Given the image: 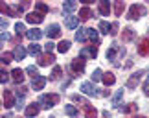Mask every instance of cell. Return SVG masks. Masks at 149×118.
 Here are the masks:
<instances>
[{
    "mask_svg": "<svg viewBox=\"0 0 149 118\" xmlns=\"http://www.w3.org/2000/svg\"><path fill=\"white\" fill-rule=\"evenodd\" d=\"M59 94H42L41 100H39V103H41V107L44 109H50V107H54V105L59 103Z\"/></svg>",
    "mask_w": 149,
    "mask_h": 118,
    "instance_id": "cell-1",
    "label": "cell"
},
{
    "mask_svg": "<svg viewBox=\"0 0 149 118\" xmlns=\"http://www.w3.org/2000/svg\"><path fill=\"white\" fill-rule=\"evenodd\" d=\"M123 54H125V48L118 46V44H111L107 50V59L112 61L114 65H118V55H123Z\"/></svg>",
    "mask_w": 149,
    "mask_h": 118,
    "instance_id": "cell-2",
    "label": "cell"
},
{
    "mask_svg": "<svg viewBox=\"0 0 149 118\" xmlns=\"http://www.w3.org/2000/svg\"><path fill=\"white\" fill-rule=\"evenodd\" d=\"M146 15V8L144 6H138V4H133L129 8V13H127V19L129 20H138Z\"/></svg>",
    "mask_w": 149,
    "mask_h": 118,
    "instance_id": "cell-3",
    "label": "cell"
},
{
    "mask_svg": "<svg viewBox=\"0 0 149 118\" xmlns=\"http://www.w3.org/2000/svg\"><path fill=\"white\" fill-rule=\"evenodd\" d=\"M81 91H83V94H87V96H103L100 92V89H96L92 83H88V81L81 83Z\"/></svg>",
    "mask_w": 149,
    "mask_h": 118,
    "instance_id": "cell-4",
    "label": "cell"
},
{
    "mask_svg": "<svg viewBox=\"0 0 149 118\" xmlns=\"http://www.w3.org/2000/svg\"><path fill=\"white\" fill-rule=\"evenodd\" d=\"M136 50H138L140 55H144V57H147L149 55V37H144L138 41V46H136Z\"/></svg>",
    "mask_w": 149,
    "mask_h": 118,
    "instance_id": "cell-5",
    "label": "cell"
},
{
    "mask_svg": "<svg viewBox=\"0 0 149 118\" xmlns=\"http://www.w3.org/2000/svg\"><path fill=\"white\" fill-rule=\"evenodd\" d=\"M79 57L81 59H85V57H98V48L96 46H85L81 52H79Z\"/></svg>",
    "mask_w": 149,
    "mask_h": 118,
    "instance_id": "cell-6",
    "label": "cell"
},
{
    "mask_svg": "<svg viewBox=\"0 0 149 118\" xmlns=\"http://www.w3.org/2000/svg\"><path fill=\"white\" fill-rule=\"evenodd\" d=\"M70 68L76 72V74H83V72H85V61H83L81 57H76V59L70 63Z\"/></svg>",
    "mask_w": 149,
    "mask_h": 118,
    "instance_id": "cell-7",
    "label": "cell"
},
{
    "mask_svg": "<svg viewBox=\"0 0 149 118\" xmlns=\"http://www.w3.org/2000/svg\"><path fill=\"white\" fill-rule=\"evenodd\" d=\"M142 76H144V70H138V72H134L133 76L127 80V89H134L136 85H138V81L142 80Z\"/></svg>",
    "mask_w": 149,
    "mask_h": 118,
    "instance_id": "cell-8",
    "label": "cell"
},
{
    "mask_svg": "<svg viewBox=\"0 0 149 118\" xmlns=\"http://www.w3.org/2000/svg\"><path fill=\"white\" fill-rule=\"evenodd\" d=\"M39 111H41V103H35V102H33L30 105H26V111H24V113H26L28 118H33V116L39 115Z\"/></svg>",
    "mask_w": 149,
    "mask_h": 118,
    "instance_id": "cell-9",
    "label": "cell"
},
{
    "mask_svg": "<svg viewBox=\"0 0 149 118\" xmlns=\"http://www.w3.org/2000/svg\"><path fill=\"white\" fill-rule=\"evenodd\" d=\"M2 102H4V107L6 109H11L13 107V94H11V91H8V89H6V91L2 92Z\"/></svg>",
    "mask_w": 149,
    "mask_h": 118,
    "instance_id": "cell-10",
    "label": "cell"
},
{
    "mask_svg": "<svg viewBox=\"0 0 149 118\" xmlns=\"http://www.w3.org/2000/svg\"><path fill=\"white\" fill-rule=\"evenodd\" d=\"M26 20L30 22V24H41V22L44 20V15L37 13V11H33V13H28V15H26Z\"/></svg>",
    "mask_w": 149,
    "mask_h": 118,
    "instance_id": "cell-11",
    "label": "cell"
},
{
    "mask_svg": "<svg viewBox=\"0 0 149 118\" xmlns=\"http://www.w3.org/2000/svg\"><path fill=\"white\" fill-rule=\"evenodd\" d=\"M46 35H48V39H57V37H61V26H59V24H52V26H48Z\"/></svg>",
    "mask_w": 149,
    "mask_h": 118,
    "instance_id": "cell-12",
    "label": "cell"
},
{
    "mask_svg": "<svg viewBox=\"0 0 149 118\" xmlns=\"http://www.w3.org/2000/svg\"><path fill=\"white\" fill-rule=\"evenodd\" d=\"M26 37H28V39H30V41H33V43H37V41H39V39H41V37H42V31H41V30H39V28H31V30H30V31H26Z\"/></svg>",
    "mask_w": 149,
    "mask_h": 118,
    "instance_id": "cell-13",
    "label": "cell"
},
{
    "mask_svg": "<svg viewBox=\"0 0 149 118\" xmlns=\"http://www.w3.org/2000/svg\"><path fill=\"white\" fill-rule=\"evenodd\" d=\"M55 61V55L54 54H44V55H39V65L41 66H48Z\"/></svg>",
    "mask_w": 149,
    "mask_h": 118,
    "instance_id": "cell-14",
    "label": "cell"
},
{
    "mask_svg": "<svg viewBox=\"0 0 149 118\" xmlns=\"http://www.w3.org/2000/svg\"><path fill=\"white\" fill-rule=\"evenodd\" d=\"M83 113H85V118H96V116H98L96 107H94V105H90V103L83 105Z\"/></svg>",
    "mask_w": 149,
    "mask_h": 118,
    "instance_id": "cell-15",
    "label": "cell"
},
{
    "mask_svg": "<svg viewBox=\"0 0 149 118\" xmlns=\"http://www.w3.org/2000/svg\"><path fill=\"white\" fill-rule=\"evenodd\" d=\"M44 85H46V78H44V76H39L37 80H33V83H31L33 91H42Z\"/></svg>",
    "mask_w": 149,
    "mask_h": 118,
    "instance_id": "cell-16",
    "label": "cell"
},
{
    "mask_svg": "<svg viewBox=\"0 0 149 118\" xmlns=\"http://www.w3.org/2000/svg\"><path fill=\"white\" fill-rule=\"evenodd\" d=\"M26 48L24 46H22V44H19V46H15V50H13V55H15V59L17 61H22V59H24L26 57Z\"/></svg>",
    "mask_w": 149,
    "mask_h": 118,
    "instance_id": "cell-17",
    "label": "cell"
},
{
    "mask_svg": "<svg viewBox=\"0 0 149 118\" xmlns=\"http://www.w3.org/2000/svg\"><path fill=\"white\" fill-rule=\"evenodd\" d=\"M87 39H88V41H92L94 44H98V43H100L98 30H94V28H87Z\"/></svg>",
    "mask_w": 149,
    "mask_h": 118,
    "instance_id": "cell-18",
    "label": "cell"
},
{
    "mask_svg": "<svg viewBox=\"0 0 149 118\" xmlns=\"http://www.w3.org/2000/svg\"><path fill=\"white\" fill-rule=\"evenodd\" d=\"M98 11L103 17H109V13H111V4L105 2V0H101V2L98 4Z\"/></svg>",
    "mask_w": 149,
    "mask_h": 118,
    "instance_id": "cell-19",
    "label": "cell"
},
{
    "mask_svg": "<svg viewBox=\"0 0 149 118\" xmlns=\"http://www.w3.org/2000/svg\"><path fill=\"white\" fill-rule=\"evenodd\" d=\"M92 15L94 13H92V9H90L88 6H83V8L79 9V19H81V20H88Z\"/></svg>",
    "mask_w": 149,
    "mask_h": 118,
    "instance_id": "cell-20",
    "label": "cell"
},
{
    "mask_svg": "<svg viewBox=\"0 0 149 118\" xmlns=\"http://www.w3.org/2000/svg\"><path fill=\"white\" fill-rule=\"evenodd\" d=\"M11 80H13L15 83H22V81H24V72H22L20 68L11 70Z\"/></svg>",
    "mask_w": 149,
    "mask_h": 118,
    "instance_id": "cell-21",
    "label": "cell"
},
{
    "mask_svg": "<svg viewBox=\"0 0 149 118\" xmlns=\"http://www.w3.org/2000/svg\"><path fill=\"white\" fill-rule=\"evenodd\" d=\"M77 22H79V17H74V15H68L66 17V28H70V30H76Z\"/></svg>",
    "mask_w": 149,
    "mask_h": 118,
    "instance_id": "cell-22",
    "label": "cell"
},
{
    "mask_svg": "<svg viewBox=\"0 0 149 118\" xmlns=\"http://www.w3.org/2000/svg\"><path fill=\"white\" fill-rule=\"evenodd\" d=\"M101 81L105 83L107 87H111V85H114V83H116V78H114L112 72H107V74H103V80H101Z\"/></svg>",
    "mask_w": 149,
    "mask_h": 118,
    "instance_id": "cell-23",
    "label": "cell"
},
{
    "mask_svg": "<svg viewBox=\"0 0 149 118\" xmlns=\"http://www.w3.org/2000/svg\"><path fill=\"white\" fill-rule=\"evenodd\" d=\"M100 31H101V33H105V35L112 33V24H109L107 20H101V22H100Z\"/></svg>",
    "mask_w": 149,
    "mask_h": 118,
    "instance_id": "cell-24",
    "label": "cell"
},
{
    "mask_svg": "<svg viewBox=\"0 0 149 118\" xmlns=\"http://www.w3.org/2000/svg\"><path fill=\"white\" fill-rule=\"evenodd\" d=\"M76 41L77 43H85L87 41V28H79L76 31Z\"/></svg>",
    "mask_w": 149,
    "mask_h": 118,
    "instance_id": "cell-25",
    "label": "cell"
},
{
    "mask_svg": "<svg viewBox=\"0 0 149 118\" xmlns=\"http://www.w3.org/2000/svg\"><path fill=\"white\" fill-rule=\"evenodd\" d=\"M77 8V4L74 2V0H68V2H65V6H63V11L65 13H72V11H76Z\"/></svg>",
    "mask_w": 149,
    "mask_h": 118,
    "instance_id": "cell-26",
    "label": "cell"
},
{
    "mask_svg": "<svg viewBox=\"0 0 149 118\" xmlns=\"http://www.w3.org/2000/svg\"><path fill=\"white\" fill-rule=\"evenodd\" d=\"M28 54H31V55H41V44L31 43L30 46H28Z\"/></svg>",
    "mask_w": 149,
    "mask_h": 118,
    "instance_id": "cell-27",
    "label": "cell"
},
{
    "mask_svg": "<svg viewBox=\"0 0 149 118\" xmlns=\"http://www.w3.org/2000/svg\"><path fill=\"white\" fill-rule=\"evenodd\" d=\"M136 35V31L133 30V28H125L123 30V41H133Z\"/></svg>",
    "mask_w": 149,
    "mask_h": 118,
    "instance_id": "cell-28",
    "label": "cell"
},
{
    "mask_svg": "<svg viewBox=\"0 0 149 118\" xmlns=\"http://www.w3.org/2000/svg\"><path fill=\"white\" fill-rule=\"evenodd\" d=\"M57 50H59L61 54L68 52V50H70V41H61L59 44H57Z\"/></svg>",
    "mask_w": 149,
    "mask_h": 118,
    "instance_id": "cell-29",
    "label": "cell"
},
{
    "mask_svg": "<svg viewBox=\"0 0 149 118\" xmlns=\"http://www.w3.org/2000/svg\"><path fill=\"white\" fill-rule=\"evenodd\" d=\"M123 9H125V2H114V13H116V17L122 15Z\"/></svg>",
    "mask_w": 149,
    "mask_h": 118,
    "instance_id": "cell-30",
    "label": "cell"
},
{
    "mask_svg": "<svg viewBox=\"0 0 149 118\" xmlns=\"http://www.w3.org/2000/svg\"><path fill=\"white\" fill-rule=\"evenodd\" d=\"M65 113H66L68 116H72V118H74V116H77V115H79V111L74 107V105H65Z\"/></svg>",
    "mask_w": 149,
    "mask_h": 118,
    "instance_id": "cell-31",
    "label": "cell"
},
{
    "mask_svg": "<svg viewBox=\"0 0 149 118\" xmlns=\"http://www.w3.org/2000/svg\"><path fill=\"white\" fill-rule=\"evenodd\" d=\"M122 109V113H134L136 109H138V105L136 103H127V105H123V107H120Z\"/></svg>",
    "mask_w": 149,
    "mask_h": 118,
    "instance_id": "cell-32",
    "label": "cell"
},
{
    "mask_svg": "<svg viewBox=\"0 0 149 118\" xmlns=\"http://www.w3.org/2000/svg\"><path fill=\"white\" fill-rule=\"evenodd\" d=\"M48 9H50V8H48L46 4H42V2H37V4H35V11H37V13H41V15H44Z\"/></svg>",
    "mask_w": 149,
    "mask_h": 118,
    "instance_id": "cell-33",
    "label": "cell"
},
{
    "mask_svg": "<svg viewBox=\"0 0 149 118\" xmlns=\"http://www.w3.org/2000/svg\"><path fill=\"white\" fill-rule=\"evenodd\" d=\"M61 78V66H54V70H52V74H50V80H59Z\"/></svg>",
    "mask_w": 149,
    "mask_h": 118,
    "instance_id": "cell-34",
    "label": "cell"
},
{
    "mask_svg": "<svg viewBox=\"0 0 149 118\" xmlns=\"http://www.w3.org/2000/svg\"><path fill=\"white\" fill-rule=\"evenodd\" d=\"M26 72H28V74H30V76L33 78V80H37V78L41 76V74H39V70H37V66H28Z\"/></svg>",
    "mask_w": 149,
    "mask_h": 118,
    "instance_id": "cell-35",
    "label": "cell"
},
{
    "mask_svg": "<svg viewBox=\"0 0 149 118\" xmlns=\"http://www.w3.org/2000/svg\"><path fill=\"white\" fill-rule=\"evenodd\" d=\"M123 98V89H122V91H118L116 94H114V96H112V105H118L120 103V100H122Z\"/></svg>",
    "mask_w": 149,
    "mask_h": 118,
    "instance_id": "cell-36",
    "label": "cell"
},
{
    "mask_svg": "<svg viewBox=\"0 0 149 118\" xmlns=\"http://www.w3.org/2000/svg\"><path fill=\"white\" fill-rule=\"evenodd\" d=\"M92 80H94V81H101V80H103V72H101V68H96V70L92 72Z\"/></svg>",
    "mask_w": 149,
    "mask_h": 118,
    "instance_id": "cell-37",
    "label": "cell"
},
{
    "mask_svg": "<svg viewBox=\"0 0 149 118\" xmlns=\"http://www.w3.org/2000/svg\"><path fill=\"white\" fill-rule=\"evenodd\" d=\"M2 11H4V13H8V15H11V17H15V15H17V9L9 8V6H6V4H2Z\"/></svg>",
    "mask_w": 149,
    "mask_h": 118,
    "instance_id": "cell-38",
    "label": "cell"
},
{
    "mask_svg": "<svg viewBox=\"0 0 149 118\" xmlns=\"http://www.w3.org/2000/svg\"><path fill=\"white\" fill-rule=\"evenodd\" d=\"M15 31H17V35H19V37H22V33L26 31L24 30V24H22V22H17V24H15Z\"/></svg>",
    "mask_w": 149,
    "mask_h": 118,
    "instance_id": "cell-39",
    "label": "cell"
},
{
    "mask_svg": "<svg viewBox=\"0 0 149 118\" xmlns=\"http://www.w3.org/2000/svg\"><path fill=\"white\" fill-rule=\"evenodd\" d=\"M72 100H74V102H77V103H81V105H87L88 103L87 100H85L83 96H79V94H72Z\"/></svg>",
    "mask_w": 149,
    "mask_h": 118,
    "instance_id": "cell-40",
    "label": "cell"
},
{
    "mask_svg": "<svg viewBox=\"0 0 149 118\" xmlns=\"http://www.w3.org/2000/svg\"><path fill=\"white\" fill-rule=\"evenodd\" d=\"M13 57H15V55H13V54H9V52L2 54V63H6V65H8V63H11V59H13Z\"/></svg>",
    "mask_w": 149,
    "mask_h": 118,
    "instance_id": "cell-41",
    "label": "cell"
},
{
    "mask_svg": "<svg viewBox=\"0 0 149 118\" xmlns=\"http://www.w3.org/2000/svg\"><path fill=\"white\" fill-rule=\"evenodd\" d=\"M54 48H55V44L52 43V41L46 44V46H44V50H46V54H52V50H54Z\"/></svg>",
    "mask_w": 149,
    "mask_h": 118,
    "instance_id": "cell-42",
    "label": "cell"
},
{
    "mask_svg": "<svg viewBox=\"0 0 149 118\" xmlns=\"http://www.w3.org/2000/svg\"><path fill=\"white\" fill-rule=\"evenodd\" d=\"M144 94H146V96H149V78H147L146 83H144Z\"/></svg>",
    "mask_w": 149,
    "mask_h": 118,
    "instance_id": "cell-43",
    "label": "cell"
},
{
    "mask_svg": "<svg viewBox=\"0 0 149 118\" xmlns=\"http://www.w3.org/2000/svg\"><path fill=\"white\" fill-rule=\"evenodd\" d=\"M8 76H11V74H6V70H2V83H6V81H8L9 80V78Z\"/></svg>",
    "mask_w": 149,
    "mask_h": 118,
    "instance_id": "cell-44",
    "label": "cell"
},
{
    "mask_svg": "<svg viewBox=\"0 0 149 118\" xmlns=\"http://www.w3.org/2000/svg\"><path fill=\"white\" fill-rule=\"evenodd\" d=\"M116 30H118V24L114 22V24H112V33H111V35H116Z\"/></svg>",
    "mask_w": 149,
    "mask_h": 118,
    "instance_id": "cell-45",
    "label": "cell"
},
{
    "mask_svg": "<svg viewBox=\"0 0 149 118\" xmlns=\"http://www.w3.org/2000/svg\"><path fill=\"white\" fill-rule=\"evenodd\" d=\"M133 118H146V116H133Z\"/></svg>",
    "mask_w": 149,
    "mask_h": 118,
    "instance_id": "cell-46",
    "label": "cell"
}]
</instances>
